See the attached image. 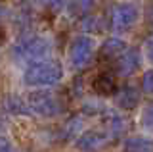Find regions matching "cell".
I'll list each match as a JSON object with an SVG mask.
<instances>
[{
	"instance_id": "13",
	"label": "cell",
	"mask_w": 153,
	"mask_h": 152,
	"mask_svg": "<svg viewBox=\"0 0 153 152\" xmlns=\"http://www.w3.org/2000/svg\"><path fill=\"white\" fill-rule=\"evenodd\" d=\"M29 2H31V6L35 10L42 12V14H50V16L61 12L65 6V0H29Z\"/></svg>"
},
{
	"instance_id": "16",
	"label": "cell",
	"mask_w": 153,
	"mask_h": 152,
	"mask_svg": "<svg viewBox=\"0 0 153 152\" xmlns=\"http://www.w3.org/2000/svg\"><path fill=\"white\" fill-rule=\"evenodd\" d=\"M80 127H82V117L73 116L71 120H67V123L63 125V137H79Z\"/></svg>"
},
{
	"instance_id": "2",
	"label": "cell",
	"mask_w": 153,
	"mask_h": 152,
	"mask_svg": "<svg viewBox=\"0 0 153 152\" xmlns=\"http://www.w3.org/2000/svg\"><path fill=\"white\" fill-rule=\"evenodd\" d=\"M52 52V42L46 37L35 35V37H25L21 42H17L12 50L13 60L21 64H33V62L44 60Z\"/></svg>"
},
{
	"instance_id": "19",
	"label": "cell",
	"mask_w": 153,
	"mask_h": 152,
	"mask_svg": "<svg viewBox=\"0 0 153 152\" xmlns=\"http://www.w3.org/2000/svg\"><path fill=\"white\" fill-rule=\"evenodd\" d=\"M142 91L146 94H151L153 96V69L143 71V75H142Z\"/></svg>"
},
{
	"instance_id": "12",
	"label": "cell",
	"mask_w": 153,
	"mask_h": 152,
	"mask_svg": "<svg viewBox=\"0 0 153 152\" xmlns=\"http://www.w3.org/2000/svg\"><path fill=\"white\" fill-rule=\"evenodd\" d=\"M124 152H153V141L147 137H130L124 142Z\"/></svg>"
},
{
	"instance_id": "3",
	"label": "cell",
	"mask_w": 153,
	"mask_h": 152,
	"mask_svg": "<svg viewBox=\"0 0 153 152\" xmlns=\"http://www.w3.org/2000/svg\"><path fill=\"white\" fill-rule=\"evenodd\" d=\"M27 106L31 114L42 117H54L59 116L65 108V100L59 93H50V91H35L27 94Z\"/></svg>"
},
{
	"instance_id": "10",
	"label": "cell",
	"mask_w": 153,
	"mask_h": 152,
	"mask_svg": "<svg viewBox=\"0 0 153 152\" xmlns=\"http://www.w3.org/2000/svg\"><path fill=\"white\" fill-rule=\"evenodd\" d=\"M140 102V94H138V89L136 87H123L121 91L115 94V104H117L121 110H134Z\"/></svg>"
},
{
	"instance_id": "22",
	"label": "cell",
	"mask_w": 153,
	"mask_h": 152,
	"mask_svg": "<svg viewBox=\"0 0 153 152\" xmlns=\"http://www.w3.org/2000/svg\"><path fill=\"white\" fill-rule=\"evenodd\" d=\"M146 56H147V60L153 64V39L146 42Z\"/></svg>"
},
{
	"instance_id": "11",
	"label": "cell",
	"mask_w": 153,
	"mask_h": 152,
	"mask_svg": "<svg viewBox=\"0 0 153 152\" xmlns=\"http://www.w3.org/2000/svg\"><path fill=\"white\" fill-rule=\"evenodd\" d=\"M96 94L100 96H109L117 91V81H115V75L109 73V71H102L94 77V83H92Z\"/></svg>"
},
{
	"instance_id": "24",
	"label": "cell",
	"mask_w": 153,
	"mask_h": 152,
	"mask_svg": "<svg viewBox=\"0 0 153 152\" xmlns=\"http://www.w3.org/2000/svg\"><path fill=\"white\" fill-rule=\"evenodd\" d=\"M0 41H4V27H0Z\"/></svg>"
},
{
	"instance_id": "9",
	"label": "cell",
	"mask_w": 153,
	"mask_h": 152,
	"mask_svg": "<svg viewBox=\"0 0 153 152\" xmlns=\"http://www.w3.org/2000/svg\"><path fill=\"white\" fill-rule=\"evenodd\" d=\"M126 48V44L121 41V39H107L102 44V48H100V54H98V60L100 62H109V64H113L115 60H117V56L121 54V52Z\"/></svg>"
},
{
	"instance_id": "21",
	"label": "cell",
	"mask_w": 153,
	"mask_h": 152,
	"mask_svg": "<svg viewBox=\"0 0 153 152\" xmlns=\"http://www.w3.org/2000/svg\"><path fill=\"white\" fill-rule=\"evenodd\" d=\"M143 14H146V21L149 23V25H153V0L146 6V12Z\"/></svg>"
},
{
	"instance_id": "14",
	"label": "cell",
	"mask_w": 153,
	"mask_h": 152,
	"mask_svg": "<svg viewBox=\"0 0 153 152\" xmlns=\"http://www.w3.org/2000/svg\"><path fill=\"white\" fill-rule=\"evenodd\" d=\"M2 106L12 114H25V116L31 114V110H29V106H27V100L25 98H19L17 94H8V96L4 98Z\"/></svg>"
},
{
	"instance_id": "17",
	"label": "cell",
	"mask_w": 153,
	"mask_h": 152,
	"mask_svg": "<svg viewBox=\"0 0 153 152\" xmlns=\"http://www.w3.org/2000/svg\"><path fill=\"white\" fill-rule=\"evenodd\" d=\"M140 125L146 131H153V104H147L140 116Z\"/></svg>"
},
{
	"instance_id": "20",
	"label": "cell",
	"mask_w": 153,
	"mask_h": 152,
	"mask_svg": "<svg viewBox=\"0 0 153 152\" xmlns=\"http://www.w3.org/2000/svg\"><path fill=\"white\" fill-rule=\"evenodd\" d=\"M80 94H82V79H79L76 77L73 85H71V96H75V98H79Z\"/></svg>"
},
{
	"instance_id": "6",
	"label": "cell",
	"mask_w": 153,
	"mask_h": 152,
	"mask_svg": "<svg viewBox=\"0 0 153 152\" xmlns=\"http://www.w3.org/2000/svg\"><path fill=\"white\" fill-rule=\"evenodd\" d=\"M109 141V135L107 131H102V129H90L82 133V135L76 137V150H82V152H94V150H100L102 146H105V142Z\"/></svg>"
},
{
	"instance_id": "15",
	"label": "cell",
	"mask_w": 153,
	"mask_h": 152,
	"mask_svg": "<svg viewBox=\"0 0 153 152\" xmlns=\"http://www.w3.org/2000/svg\"><path fill=\"white\" fill-rule=\"evenodd\" d=\"M82 29L86 33H96V35H100V33H105V29H107V21H105V17H102V16H88V17H84V21H82Z\"/></svg>"
},
{
	"instance_id": "18",
	"label": "cell",
	"mask_w": 153,
	"mask_h": 152,
	"mask_svg": "<svg viewBox=\"0 0 153 152\" xmlns=\"http://www.w3.org/2000/svg\"><path fill=\"white\" fill-rule=\"evenodd\" d=\"M94 2L96 0H75L73 2V10H75L76 16H84V14H88L94 8Z\"/></svg>"
},
{
	"instance_id": "5",
	"label": "cell",
	"mask_w": 153,
	"mask_h": 152,
	"mask_svg": "<svg viewBox=\"0 0 153 152\" xmlns=\"http://www.w3.org/2000/svg\"><path fill=\"white\" fill-rule=\"evenodd\" d=\"M138 17H140L138 6H134L132 2H121L113 8L109 25H111L115 31H126L138 21Z\"/></svg>"
},
{
	"instance_id": "7",
	"label": "cell",
	"mask_w": 153,
	"mask_h": 152,
	"mask_svg": "<svg viewBox=\"0 0 153 152\" xmlns=\"http://www.w3.org/2000/svg\"><path fill=\"white\" fill-rule=\"evenodd\" d=\"M113 68L119 75L130 77L134 71H138V68H140V52L136 48H124L117 56V60L113 62Z\"/></svg>"
},
{
	"instance_id": "4",
	"label": "cell",
	"mask_w": 153,
	"mask_h": 152,
	"mask_svg": "<svg viewBox=\"0 0 153 152\" xmlns=\"http://www.w3.org/2000/svg\"><path fill=\"white\" fill-rule=\"evenodd\" d=\"M94 54H96V42L88 35L76 37L69 46V62L73 69H86L92 64Z\"/></svg>"
},
{
	"instance_id": "23",
	"label": "cell",
	"mask_w": 153,
	"mask_h": 152,
	"mask_svg": "<svg viewBox=\"0 0 153 152\" xmlns=\"http://www.w3.org/2000/svg\"><path fill=\"white\" fill-rule=\"evenodd\" d=\"M0 152H12V146H10L8 139H0Z\"/></svg>"
},
{
	"instance_id": "1",
	"label": "cell",
	"mask_w": 153,
	"mask_h": 152,
	"mask_svg": "<svg viewBox=\"0 0 153 152\" xmlns=\"http://www.w3.org/2000/svg\"><path fill=\"white\" fill-rule=\"evenodd\" d=\"M63 69H61L59 62L56 60H38L33 62L31 65L25 69V85L29 87H52L61 79Z\"/></svg>"
},
{
	"instance_id": "8",
	"label": "cell",
	"mask_w": 153,
	"mask_h": 152,
	"mask_svg": "<svg viewBox=\"0 0 153 152\" xmlns=\"http://www.w3.org/2000/svg\"><path fill=\"white\" fill-rule=\"evenodd\" d=\"M124 127H126V121L121 114L113 112V110H105L103 112V129L107 131L109 139H117V137L123 135Z\"/></svg>"
}]
</instances>
